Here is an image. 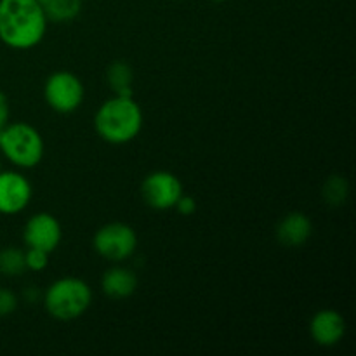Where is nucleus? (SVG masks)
<instances>
[{
  "instance_id": "obj_1",
  "label": "nucleus",
  "mask_w": 356,
  "mask_h": 356,
  "mask_svg": "<svg viewBox=\"0 0 356 356\" xmlns=\"http://www.w3.org/2000/svg\"><path fill=\"white\" fill-rule=\"evenodd\" d=\"M47 16L37 0H0V42L14 51H28L44 40Z\"/></svg>"
},
{
  "instance_id": "obj_2",
  "label": "nucleus",
  "mask_w": 356,
  "mask_h": 356,
  "mask_svg": "<svg viewBox=\"0 0 356 356\" xmlns=\"http://www.w3.org/2000/svg\"><path fill=\"white\" fill-rule=\"evenodd\" d=\"M94 129L110 145H127L143 129V110L134 96H113L94 115Z\"/></svg>"
},
{
  "instance_id": "obj_3",
  "label": "nucleus",
  "mask_w": 356,
  "mask_h": 356,
  "mask_svg": "<svg viewBox=\"0 0 356 356\" xmlns=\"http://www.w3.org/2000/svg\"><path fill=\"white\" fill-rule=\"evenodd\" d=\"M92 305V289L86 280L65 277L52 282L44 294V308L59 322L80 318Z\"/></svg>"
},
{
  "instance_id": "obj_4",
  "label": "nucleus",
  "mask_w": 356,
  "mask_h": 356,
  "mask_svg": "<svg viewBox=\"0 0 356 356\" xmlns=\"http://www.w3.org/2000/svg\"><path fill=\"white\" fill-rule=\"evenodd\" d=\"M0 152L13 165L33 169L44 159L45 145L40 132L30 124L14 122L0 131Z\"/></svg>"
},
{
  "instance_id": "obj_5",
  "label": "nucleus",
  "mask_w": 356,
  "mask_h": 356,
  "mask_svg": "<svg viewBox=\"0 0 356 356\" xmlns=\"http://www.w3.org/2000/svg\"><path fill=\"white\" fill-rule=\"evenodd\" d=\"M92 247L103 259L110 263H124L134 256L138 249V235L134 228L125 222H108L94 233Z\"/></svg>"
},
{
  "instance_id": "obj_6",
  "label": "nucleus",
  "mask_w": 356,
  "mask_h": 356,
  "mask_svg": "<svg viewBox=\"0 0 356 356\" xmlns=\"http://www.w3.org/2000/svg\"><path fill=\"white\" fill-rule=\"evenodd\" d=\"M83 96L86 89L82 80L72 72H54L44 83V99L56 113L68 115L76 111L82 106Z\"/></svg>"
},
{
  "instance_id": "obj_7",
  "label": "nucleus",
  "mask_w": 356,
  "mask_h": 356,
  "mask_svg": "<svg viewBox=\"0 0 356 356\" xmlns=\"http://www.w3.org/2000/svg\"><path fill=\"white\" fill-rule=\"evenodd\" d=\"M141 195L148 207L155 211H169L176 207L183 195V184L176 174L169 170H155L143 181Z\"/></svg>"
},
{
  "instance_id": "obj_8",
  "label": "nucleus",
  "mask_w": 356,
  "mask_h": 356,
  "mask_svg": "<svg viewBox=\"0 0 356 356\" xmlns=\"http://www.w3.org/2000/svg\"><path fill=\"white\" fill-rule=\"evenodd\" d=\"M23 240L26 247L52 254L63 240L61 222L49 212L33 214L24 225Z\"/></svg>"
},
{
  "instance_id": "obj_9",
  "label": "nucleus",
  "mask_w": 356,
  "mask_h": 356,
  "mask_svg": "<svg viewBox=\"0 0 356 356\" xmlns=\"http://www.w3.org/2000/svg\"><path fill=\"white\" fill-rule=\"evenodd\" d=\"M33 190L26 177L16 170H0V214L16 216L30 205Z\"/></svg>"
},
{
  "instance_id": "obj_10",
  "label": "nucleus",
  "mask_w": 356,
  "mask_h": 356,
  "mask_svg": "<svg viewBox=\"0 0 356 356\" xmlns=\"http://www.w3.org/2000/svg\"><path fill=\"white\" fill-rule=\"evenodd\" d=\"M309 336L318 346H336L346 336V320L337 309H320L309 322Z\"/></svg>"
},
{
  "instance_id": "obj_11",
  "label": "nucleus",
  "mask_w": 356,
  "mask_h": 356,
  "mask_svg": "<svg viewBox=\"0 0 356 356\" xmlns=\"http://www.w3.org/2000/svg\"><path fill=\"white\" fill-rule=\"evenodd\" d=\"M313 235V222L302 212H291L277 226V240L284 247H302Z\"/></svg>"
},
{
  "instance_id": "obj_12",
  "label": "nucleus",
  "mask_w": 356,
  "mask_h": 356,
  "mask_svg": "<svg viewBox=\"0 0 356 356\" xmlns=\"http://www.w3.org/2000/svg\"><path fill=\"white\" fill-rule=\"evenodd\" d=\"M103 292L111 299H127L138 289V277L132 270L124 266H113L101 278Z\"/></svg>"
},
{
  "instance_id": "obj_13",
  "label": "nucleus",
  "mask_w": 356,
  "mask_h": 356,
  "mask_svg": "<svg viewBox=\"0 0 356 356\" xmlns=\"http://www.w3.org/2000/svg\"><path fill=\"white\" fill-rule=\"evenodd\" d=\"M108 83L115 96H132V82H134V73L132 68L125 61H113L108 66L106 72Z\"/></svg>"
},
{
  "instance_id": "obj_14",
  "label": "nucleus",
  "mask_w": 356,
  "mask_h": 356,
  "mask_svg": "<svg viewBox=\"0 0 356 356\" xmlns=\"http://www.w3.org/2000/svg\"><path fill=\"white\" fill-rule=\"evenodd\" d=\"M82 10V0H51L44 7L49 23H70Z\"/></svg>"
},
{
  "instance_id": "obj_15",
  "label": "nucleus",
  "mask_w": 356,
  "mask_h": 356,
  "mask_svg": "<svg viewBox=\"0 0 356 356\" xmlns=\"http://www.w3.org/2000/svg\"><path fill=\"white\" fill-rule=\"evenodd\" d=\"M348 195H350V184H348L346 177L336 174V176H330L323 184L322 197L330 207H341L346 204Z\"/></svg>"
},
{
  "instance_id": "obj_16",
  "label": "nucleus",
  "mask_w": 356,
  "mask_h": 356,
  "mask_svg": "<svg viewBox=\"0 0 356 356\" xmlns=\"http://www.w3.org/2000/svg\"><path fill=\"white\" fill-rule=\"evenodd\" d=\"M26 271L24 264V252L16 247H7L0 250V275L2 277H21Z\"/></svg>"
},
{
  "instance_id": "obj_17",
  "label": "nucleus",
  "mask_w": 356,
  "mask_h": 356,
  "mask_svg": "<svg viewBox=\"0 0 356 356\" xmlns=\"http://www.w3.org/2000/svg\"><path fill=\"white\" fill-rule=\"evenodd\" d=\"M24 264H26V270L40 273L49 266V252L26 247V250H24Z\"/></svg>"
},
{
  "instance_id": "obj_18",
  "label": "nucleus",
  "mask_w": 356,
  "mask_h": 356,
  "mask_svg": "<svg viewBox=\"0 0 356 356\" xmlns=\"http://www.w3.org/2000/svg\"><path fill=\"white\" fill-rule=\"evenodd\" d=\"M17 308V298L9 289H0V318L13 315Z\"/></svg>"
},
{
  "instance_id": "obj_19",
  "label": "nucleus",
  "mask_w": 356,
  "mask_h": 356,
  "mask_svg": "<svg viewBox=\"0 0 356 356\" xmlns=\"http://www.w3.org/2000/svg\"><path fill=\"white\" fill-rule=\"evenodd\" d=\"M176 209L179 214L190 216L197 211V202H195L193 197H184V195H181V198L176 204Z\"/></svg>"
},
{
  "instance_id": "obj_20",
  "label": "nucleus",
  "mask_w": 356,
  "mask_h": 356,
  "mask_svg": "<svg viewBox=\"0 0 356 356\" xmlns=\"http://www.w3.org/2000/svg\"><path fill=\"white\" fill-rule=\"evenodd\" d=\"M10 117V108H9V99H7L6 94L0 90V131L9 124Z\"/></svg>"
},
{
  "instance_id": "obj_21",
  "label": "nucleus",
  "mask_w": 356,
  "mask_h": 356,
  "mask_svg": "<svg viewBox=\"0 0 356 356\" xmlns=\"http://www.w3.org/2000/svg\"><path fill=\"white\" fill-rule=\"evenodd\" d=\"M37 2H38V3H40V6H42V7H45V6H47V3H49V2H51V0H37Z\"/></svg>"
},
{
  "instance_id": "obj_22",
  "label": "nucleus",
  "mask_w": 356,
  "mask_h": 356,
  "mask_svg": "<svg viewBox=\"0 0 356 356\" xmlns=\"http://www.w3.org/2000/svg\"><path fill=\"white\" fill-rule=\"evenodd\" d=\"M209 2H214V3H221V2H226V0H209Z\"/></svg>"
},
{
  "instance_id": "obj_23",
  "label": "nucleus",
  "mask_w": 356,
  "mask_h": 356,
  "mask_svg": "<svg viewBox=\"0 0 356 356\" xmlns=\"http://www.w3.org/2000/svg\"><path fill=\"white\" fill-rule=\"evenodd\" d=\"M0 170H2V165H0Z\"/></svg>"
},
{
  "instance_id": "obj_24",
  "label": "nucleus",
  "mask_w": 356,
  "mask_h": 356,
  "mask_svg": "<svg viewBox=\"0 0 356 356\" xmlns=\"http://www.w3.org/2000/svg\"><path fill=\"white\" fill-rule=\"evenodd\" d=\"M176 2H179V0H176Z\"/></svg>"
}]
</instances>
